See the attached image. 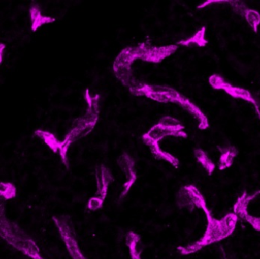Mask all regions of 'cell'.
I'll list each match as a JSON object with an SVG mask.
<instances>
[{
	"label": "cell",
	"instance_id": "obj_3",
	"mask_svg": "<svg viewBox=\"0 0 260 259\" xmlns=\"http://www.w3.org/2000/svg\"><path fill=\"white\" fill-rule=\"evenodd\" d=\"M184 129V126L178 120L171 117H164L147 135H144V138L147 140L146 143L150 146L152 153L155 155L160 152L158 141L164 136L173 135L182 138L187 137Z\"/></svg>",
	"mask_w": 260,
	"mask_h": 259
},
{
	"label": "cell",
	"instance_id": "obj_5",
	"mask_svg": "<svg viewBox=\"0 0 260 259\" xmlns=\"http://www.w3.org/2000/svg\"><path fill=\"white\" fill-rule=\"evenodd\" d=\"M176 202L179 208L192 210L199 208L203 210L207 207L206 201L201 192L192 184L181 187L176 196Z\"/></svg>",
	"mask_w": 260,
	"mask_h": 259
},
{
	"label": "cell",
	"instance_id": "obj_17",
	"mask_svg": "<svg viewBox=\"0 0 260 259\" xmlns=\"http://www.w3.org/2000/svg\"><path fill=\"white\" fill-rule=\"evenodd\" d=\"M103 204H104V200L100 199V198L93 196L88 201L87 207L89 210L95 211V210H99V209H101L103 207Z\"/></svg>",
	"mask_w": 260,
	"mask_h": 259
},
{
	"label": "cell",
	"instance_id": "obj_11",
	"mask_svg": "<svg viewBox=\"0 0 260 259\" xmlns=\"http://www.w3.org/2000/svg\"><path fill=\"white\" fill-rule=\"evenodd\" d=\"M260 193V190H257L252 194H248L247 192H243V194L237 199V202L234 204V213L238 217L243 216L245 213H247V207L249 202L255 199Z\"/></svg>",
	"mask_w": 260,
	"mask_h": 259
},
{
	"label": "cell",
	"instance_id": "obj_7",
	"mask_svg": "<svg viewBox=\"0 0 260 259\" xmlns=\"http://www.w3.org/2000/svg\"><path fill=\"white\" fill-rule=\"evenodd\" d=\"M118 164L126 176V181L122 186L120 199H123L130 191L132 186L137 181V174L135 169V161L127 154H124L118 159Z\"/></svg>",
	"mask_w": 260,
	"mask_h": 259
},
{
	"label": "cell",
	"instance_id": "obj_4",
	"mask_svg": "<svg viewBox=\"0 0 260 259\" xmlns=\"http://www.w3.org/2000/svg\"><path fill=\"white\" fill-rule=\"evenodd\" d=\"M53 221L72 259H87L79 247L73 225L67 216H53Z\"/></svg>",
	"mask_w": 260,
	"mask_h": 259
},
{
	"label": "cell",
	"instance_id": "obj_1",
	"mask_svg": "<svg viewBox=\"0 0 260 259\" xmlns=\"http://www.w3.org/2000/svg\"><path fill=\"white\" fill-rule=\"evenodd\" d=\"M203 210L208 219V225L205 234L201 238L200 240L194 243L186 246L178 247L177 250L181 254L188 255L200 251L204 247L226 239L235 230L236 225L238 221V216L235 213H229L222 219H217L213 217L208 207H204Z\"/></svg>",
	"mask_w": 260,
	"mask_h": 259
},
{
	"label": "cell",
	"instance_id": "obj_13",
	"mask_svg": "<svg viewBox=\"0 0 260 259\" xmlns=\"http://www.w3.org/2000/svg\"><path fill=\"white\" fill-rule=\"evenodd\" d=\"M205 28H201L194 36H191L186 40L181 41L179 45H184L186 47H204L208 44V41L205 39Z\"/></svg>",
	"mask_w": 260,
	"mask_h": 259
},
{
	"label": "cell",
	"instance_id": "obj_15",
	"mask_svg": "<svg viewBox=\"0 0 260 259\" xmlns=\"http://www.w3.org/2000/svg\"><path fill=\"white\" fill-rule=\"evenodd\" d=\"M16 187L14 184L10 182H1L0 184V195L4 199H14L16 196Z\"/></svg>",
	"mask_w": 260,
	"mask_h": 259
},
{
	"label": "cell",
	"instance_id": "obj_12",
	"mask_svg": "<svg viewBox=\"0 0 260 259\" xmlns=\"http://www.w3.org/2000/svg\"><path fill=\"white\" fill-rule=\"evenodd\" d=\"M141 241V236L133 231L127 233L126 236V245L129 249L132 259H141V251L138 250V244Z\"/></svg>",
	"mask_w": 260,
	"mask_h": 259
},
{
	"label": "cell",
	"instance_id": "obj_10",
	"mask_svg": "<svg viewBox=\"0 0 260 259\" xmlns=\"http://www.w3.org/2000/svg\"><path fill=\"white\" fill-rule=\"evenodd\" d=\"M220 152V160H219V170H223L228 167H231L234 163V158L237 157L238 151L234 146L228 145L226 146H218Z\"/></svg>",
	"mask_w": 260,
	"mask_h": 259
},
{
	"label": "cell",
	"instance_id": "obj_8",
	"mask_svg": "<svg viewBox=\"0 0 260 259\" xmlns=\"http://www.w3.org/2000/svg\"><path fill=\"white\" fill-rule=\"evenodd\" d=\"M231 7L236 13L243 16L246 19L251 28L256 33L258 31V25H260V14L255 10L247 8L244 4L237 1H230Z\"/></svg>",
	"mask_w": 260,
	"mask_h": 259
},
{
	"label": "cell",
	"instance_id": "obj_9",
	"mask_svg": "<svg viewBox=\"0 0 260 259\" xmlns=\"http://www.w3.org/2000/svg\"><path fill=\"white\" fill-rule=\"evenodd\" d=\"M95 177H96L97 191L95 196L105 201L107 196L109 184L112 181V174L109 168L102 165L101 167L96 168Z\"/></svg>",
	"mask_w": 260,
	"mask_h": 259
},
{
	"label": "cell",
	"instance_id": "obj_16",
	"mask_svg": "<svg viewBox=\"0 0 260 259\" xmlns=\"http://www.w3.org/2000/svg\"><path fill=\"white\" fill-rule=\"evenodd\" d=\"M243 220L247 222L248 223L252 225V228L256 231H260V217H255V216H250L249 213H245L243 216H240Z\"/></svg>",
	"mask_w": 260,
	"mask_h": 259
},
{
	"label": "cell",
	"instance_id": "obj_2",
	"mask_svg": "<svg viewBox=\"0 0 260 259\" xmlns=\"http://www.w3.org/2000/svg\"><path fill=\"white\" fill-rule=\"evenodd\" d=\"M1 237L13 248L31 259H45L42 257L36 242L17 224L11 222L4 214V208L0 216Z\"/></svg>",
	"mask_w": 260,
	"mask_h": 259
},
{
	"label": "cell",
	"instance_id": "obj_14",
	"mask_svg": "<svg viewBox=\"0 0 260 259\" xmlns=\"http://www.w3.org/2000/svg\"><path fill=\"white\" fill-rule=\"evenodd\" d=\"M194 156L197 161L202 164V167L205 169L208 175H211L215 170V164L211 161V158L207 155L206 152L202 149H196L194 150Z\"/></svg>",
	"mask_w": 260,
	"mask_h": 259
},
{
	"label": "cell",
	"instance_id": "obj_6",
	"mask_svg": "<svg viewBox=\"0 0 260 259\" xmlns=\"http://www.w3.org/2000/svg\"><path fill=\"white\" fill-rule=\"evenodd\" d=\"M209 83L214 89L223 90L226 94H229L231 97H234V98L242 99V100H246V101L253 103L255 108H256L257 112L260 116L256 101L252 97V94H250L249 91L243 89V88H238V87L232 86L231 83H228L221 76L218 75V74H213L211 77H210Z\"/></svg>",
	"mask_w": 260,
	"mask_h": 259
}]
</instances>
